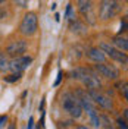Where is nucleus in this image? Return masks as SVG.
I'll return each mask as SVG.
<instances>
[{
  "label": "nucleus",
  "mask_w": 128,
  "mask_h": 129,
  "mask_svg": "<svg viewBox=\"0 0 128 129\" xmlns=\"http://www.w3.org/2000/svg\"><path fill=\"white\" fill-rule=\"evenodd\" d=\"M72 78L74 79H78L82 82V85L87 89H102L103 88V84L99 78V75L96 73L94 69H90V68H75L72 69Z\"/></svg>",
  "instance_id": "f257e3e1"
},
{
  "label": "nucleus",
  "mask_w": 128,
  "mask_h": 129,
  "mask_svg": "<svg viewBox=\"0 0 128 129\" xmlns=\"http://www.w3.org/2000/svg\"><path fill=\"white\" fill-rule=\"evenodd\" d=\"M122 10V3L121 0H100L99 3V12H97V19L108 22L112 21L116 15H119Z\"/></svg>",
  "instance_id": "f03ea898"
},
{
  "label": "nucleus",
  "mask_w": 128,
  "mask_h": 129,
  "mask_svg": "<svg viewBox=\"0 0 128 129\" xmlns=\"http://www.w3.org/2000/svg\"><path fill=\"white\" fill-rule=\"evenodd\" d=\"M62 107L74 119H80L82 116V107H81L77 95L71 91H65L62 94Z\"/></svg>",
  "instance_id": "7ed1b4c3"
},
{
  "label": "nucleus",
  "mask_w": 128,
  "mask_h": 129,
  "mask_svg": "<svg viewBox=\"0 0 128 129\" xmlns=\"http://www.w3.org/2000/svg\"><path fill=\"white\" fill-rule=\"evenodd\" d=\"M78 12L82 16L84 22L88 25H96L97 13L94 12V2L93 0H77Z\"/></svg>",
  "instance_id": "20e7f679"
},
{
  "label": "nucleus",
  "mask_w": 128,
  "mask_h": 129,
  "mask_svg": "<svg viewBox=\"0 0 128 129\" xmlns=\"http://www.w3.org/2000/svg\"><path fill=\"white\" fill-rule=\"evenodd\" d=\"M38 29V19L34 12L25 13L21 24H19V32L25 37H32Z\"/></svg>",
  "instance_id": "39448f33"
},
{
  "label": "nucleus",
  "mask_w": 128,
  "mask_h": 129,
  "mask_svg": "<svg viewBox=\"0 0 128 129\" xmlns=\"http://www.w3.org/2000/svg\"><path fill=\"white\" fill-rule=\"evenodd\" d=\"M99 47L102 48V51H103L106 57H111L112 60L115 62H118V63L124 64V68H127V63H128V56L125 51H121L118 48L112 46L111 43H100V46Z\"/></svg>",
  "instance_id": "423d86ee"
},
{
  "label": "nucleus",
  "mask_w": 128,
  "mask_h": 129,
  "mask_svg": "<svg viewBox=\"0 0 128 129\" xmlns=\"http://www.w3.org/2000/svg\"><path fill=\"white\" fill-rule=\"evenodd\" d=\"M87 94L91 98V101L99 107H102L103 110H112L113 109L112 97H109L104 92H100V89H87Z\"/></svg>",
  "instance_id": "0eeeda50"
},
{
  "label": "nucleus",
  "mask_w": 128,
  "mask_h": 129,
  "mask_svg": "<svg viewBox=\"0 0 128 129\" xmlns=\"http://www.w3.org/2000/svg\"><path fill=\"white\" fill-rule=\"evenodd\" d=\"M93 69L96 71V73L99 76H102L104 79H109V81H116V79H119V76H121L119 69H116L113 64H109L106 62L96 63Z\"/></svg>",
  "instance_id": "6e6552de"
},
{
  "label": "nucleus",
  "mask_w": 128,
  "mask_h": 129,
  "mask_svg": "<svg viewBox=\"0 0 128 129\" xmlns=\"http://www.w3.org/2000/svg\"><path fill=\"white\" fill-rule=\"evenodd\" d=\"M27 41L25 40H12L6 46V56L8 57H18V56H22L25 51H27Z\"/></svg>",
  "instance_id": "1a4fd4ad"
},
{
  "label": "nucleus",
  "mask_w": 128,
  "mask_h": 129,
  "mask_svg": "<svg viewBox=\"0 0 128 129\" xmlns=\"http://www.w3.org/2000/svg\"><path fill=\"white\" fill-rule=\"evenodd\" d=\"M31 63H32V57L25 56V54L18 57H12V60H9V71L22 73Z\"/></svg>",
  "instance_id": "9d476101"
},
{
  "label": "nucleus",
  "mask_w": 128,
  "mask_h": 129,
  "mask_svg": "<svg viewBox=\"0 0 128 129\" xmlns=\"http://www.w3.org/2000/svg\"><path fill=\"white\" fill-rule=\"evenodd\" d=\"M86 56L94 62V63H102V62H106V54L102 51L100 47H90L86 50Z\"/></svg>",
  "instance_id": "9b49d317"
},
{
  "label": "nucleus",
  "mask_w": 128,
  "mask_h": 129,
  "mask_svg": "<svg viewBox=\"0 0 128 129\" xmlns=\"http://www.w3.org/2000/svg\"><path fill=\"white\" fill-rule=\"evenodd\" d=\"M69 29L72 34H77V35H86L87 34V26L84 22H81L78 19H74L69 22Z\"/></svg>",
  "instance_id": "f8f14e48"
},
{
  "label": "nucleus",
  "mask_w": 128,
  "mask_h": 129,
  "mask_svg": "<svg viewBox=\"0 0 128 129\" xmlns=\"http://www.w3.org/2000/svg\"><path fill=\"white\" fill-rule=\"evenodd\" d=\"M111 41H112V46H115L118 50L125 51V53L128 51V40H127V37H122L121 34H118V35L112 37V40Z\"/></svg>",
  "instance_id": "ddd939ff"
},
{
  "label": "nucleus",
  "mask_w": 128,
  "mask_h": 129,
  "mask_svg": "<svg viewBox=\"0 0 128 129\" xmlns=\"http://www.w3.org/2000/svg\"><path fill=\"white\" fill-rule=\"evenodd\" d=\"M88 117H90V123L93 128H100V114L99 112H96V109H90L87 110Z\"/></svg>",
  "instance_id": "4468645a"
},
{
  "label": "nucleus",
  "mask_w": 128,
  "mask_h": 129,
  "mask_svg": "<svg viewBox=\"0 0 128 129\" xmlns=\"http://www.w3.org/2000/svg\"><path fill=\"white\" fill-rule=\"evenodd\" d=\"M116 88H118V91H119V94L122 95V98L127 100L128 98V82L127 81H119L118 85H116Z\"/></svg>",
  "instance_id": "2eb2a0df"
},
{
  "label": "nucleus",
  "mask_w": 128,
  "mask_h": 129,
  "mask_svg": "<svg viewBox=\"0 0 128 129\" xmlns=\"http://www.w3.org/2000/svg\"><path fill=\"white\" fill-rule=\"evenodd\" d=\"M9 71V59L6 56V53L0 51V72H8Z\"/></svg>",
  "instance_id": "dca6fc26"
},
{
  "label": "nucleus",
  "mask_w": 128,
  "mask_h": 129,
  "mask_svg": "<svg viewBox=\"0 0 128 129\" xmlns=\"http://www.w3.org/2000/svg\"><path fill=\"white\" fill-rule=\"evenodd\" d=\"M21 76H22V73H19V72H12V75L5 76V81H6V82H16V81L21 79Z\"/></svg>",
  "instance_id": "f3484780"
},
{
  "label": "nucleus",
  "mask_w": 128,
  "mask_h": 129,
  "mask_svg": "<svg viewBox=\"0 0 128 129\" xmlns=\"http://www.w3.org/2000/svg\"><path fill=\"white\" fill-rule=\"evenodd\" d=\"M125 32H127V16L122 18V21H121V29L118 31V34L122 35V34H125Z\"/></svg>",
  "instance_id": "a211bd4d"
},
{
  "label": "nucleus",
  "mask_w": 128,
  "mask_h": 129,
  "mask_svg": "<svg viewBox=\"0 0 128 129\" xmlns=\"http://www.w3.org/2000/svg\"><path fill=\"white\" fill-rule=\"evenodd\" d=\"M28 3H30V0H15V5L19 8H27Z\"/></svg>",
  "instance_id": "6ab92c4d"
},
{
  "label": "nucleus",
  "mask_w": 128,
  "mask_h": 129,
  "mask_svg": "<svg viewBox=\"0 0 128 129\" xmlns=\"http://www.w3.org/2000/svg\"><path fill=\"white\" fill-rule=\"evenodd\" d=\"M116 122H118V126H119V128H122V129H127V128H128V125H127V120H125V119L122 120V119L119 117V119H118Z\"/></svg>",
  "instance_id": "aec40b11"
},
{
  "label": "nucleus",
  "mask_w": 128,
  "mask_h": 129,
  "mask_svg": "<svg viewBox=\"0 0 128 129\" xmlns=\"http://www.w3.org/2000/svg\"><path fill=\"white\" fill-rule=\"evenodd\" d=\"M8 122V116H0V128H3Z\"/></svg>",
  "instance_id": "412c9836"
},
{
  "label": "nucleus",
  "mask_w": 128,
  "mask_h": 129,
  "mask_svg": "<svg viewBox=\"0 0 128 129\" xmlns=\"http://www.w3.org/2000/svg\"><path fill=\"white\" fill-rule=\"evenodd\" d=\"M6 16H8V12L3 10V9H0V19H5Z\"/></svg>",
  "instance_id": "4be33fe9"
},
{
  "label": "nucleus",
  "mask_w": 128,
  "mask_h": 129,
  "mask_svg": "<svg viewBox=\"0 0 128 129\" xmlns=\"http://www.w3.org/2000/svg\"><path fill=\"white\" fill-rule=\"evenodd\" d=\"M60 79H62V72H59V75H57V79H56V82H55V87H56V85H59Z\"/></svg>",
  "instance_id": "5701e85b"
},
{
  "label": "nucleus",
  "mask_w": 128,
  "mask_h": 129,
  "mask_svg": "<svg viewBox=\"0 0 128 129\" xmlns=\"http://www.w3.org/2000/svg\"><path fill=\"white\" fill-rule=\"evenodd\" d=\"M32 126H34V119H32V117H30V123H28V128L31 129Z\"/></svg>",
  "instance_id": "b1692460"
},
{
  "label": "nucleus",
  "mask_w": 128,
  "mask_h": 129,
  "mask_svg": "<svg viewBox=\"0 0 128 129\" xmlns=\"http://www.w3.org/2000/svg\"><path fill=\"white\" fill-rule=\"evenodd\" d=\"M5 2H6V0H0V5H2V3H5Z\"/></svg>",
  "instance_id": "393cba45"
}]
</instances>
